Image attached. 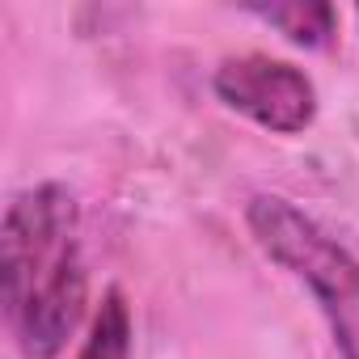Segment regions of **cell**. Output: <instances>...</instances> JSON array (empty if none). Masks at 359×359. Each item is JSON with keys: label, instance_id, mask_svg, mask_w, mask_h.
Listing matches in <instances>:
<instances>
[{"label": "cell", "instance_id": "obj_1", "mask_svg": "<svg viewBox=\"0 0 359 359\" xmlns=\"http://www.w3.org/2000/svg\"><path fill=\"white\" fill-rule=\"evenodd\" d=\"M5 304L26 359H55L85 313L76 203L64 187H39L5 216Z\"/></svg>", "mask_w": 359, "mask_h": 359}, {"label": "cell", "instance_id": "obj_2", "mask_svg": "<svg viewBox=\"0 0 359 359\" xmlns=\"http://www.w3.org/2000/svg\"><path fill=\"white\" fill-rule=\"evenodd\" d=\"M250 229L275 262L313 287L342 359H359V262L321 224L275 195L250 203Z\"/></svg>", "mask_w": 359, "mask_h": 359}, {"label": "cell", "instance_id": "obj_3", "mask_svg": "<svg viewBox=\"0 0 359 359\" xmlns=\"http://www.w3.org/2000/svg\"><path fill=\"white\" fill-rule=\"evenodd\" d=\"M216 93L241 110L245 118H254L266 131L279 135H296L313 123L317 114V93L313 81L283 64V60H266V55H241V60H224L216 72Z\"/></svg>", "mask_w": 359, "mask_h": 359}, {"label": "cell", "instance_id": "obj_4", "mask_svg": "<svg viewBox=\"0 0 359 359\" xmlns=\"http://www.w3.org/2000/svg\"><path fill=\"white\" fill-rule=\"evenodd\" d=\"M81 359H131V317L118 292H110L93 317Z\"/></svg>", "mask_w": 359, "mask_h": 359}, {"label": "cell", "instance_id": "obj_5", "mask_svg": "<svg viewBox=\"0 0 359 359\" xmlns=\"http://www.w3.org/2000/svg\"><path fill=\"white\" fill-rule=\"evenodd\" d=\"M271 26H279L292 43L300 47H321L330 34H334V13L330 5H300V0H292V5H271V9H258Z\"/></svg>", "mask_w": 359, "mask_h": 359}]
</instances>
